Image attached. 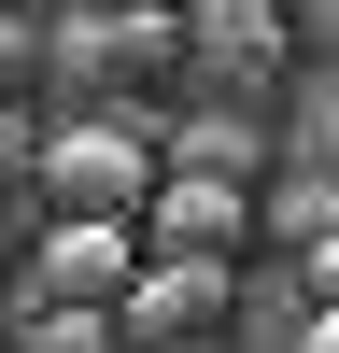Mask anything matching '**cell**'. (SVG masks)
<instances>
[{
	"instance_id": "ba28073f",
	"label": "cell",
	"mask_w": 339,
	"mask_h": 353,
	"mask_svg": "<svg viewBox=\"0 0 339 353\" xmlns=\"http://www.w3.org/2000/svg\"><path fill=\"white\" fill-rule=\"evenodd\" d=\"M28 353H113V311H43Z\"/></svg>"
},
{
	"instance_id": "4fadbf2b",
	"label": "cell",
	"mask_w": 339,
	"mask_h": 353,
	"mask_svg": "<svg viewBox=\"0 0 339 353\" xmlns=\"http://www.w3.org/2000/svg\"><path fill=\"white\" fill-rule=\"evenodd\" d=\"M28 156H43V141H28V128H14V113H0V170H28Z\"/></svg>"
},
{
	"instance_id": "277c9868",
	"label": "cell",
	"mask_w": 339,
	"mask_h": 353,
	"mask_svg": "<svg viewBox=\"0 0 339 353\" xmlns=\"http://www.w3.org/2000/svg\"><path fill=\"white\" fill-rule=\"evenodd\" d=\"M226 311V269H184V254H141V283L113 297V339H141V353H184L198 325Z\"/></svg>"
},
{
	"instance_id": "3957f363",
	"label": "cell",
	"mask_w": 339,
	"mask_h": 353,
	"mask_svg": "<svg viewBox=\"0 0 339 353\" xmlns=\"http://www.w3.org/2000/svg\"><path fill=\"white\" fill-rule=\"evenodd\" d=\"M127 283H141V241H127V226H85V212H56L43 269H28V311H113Z\"/></svg>"
},
{
	"instance_id": "30bf717a",
	"label": "cell",
	"mask_w": 339,
	"mask_h": 353,
	"mask_svg": "<svg viewBox=\"0 0 339 353\" xmlns=\"http://www.w3.org/2000/svg\"><path fill=\"white\" fill-rule=\"evenodd\" d=\"M28 57H43V43H28V14H14V0H0V85H14Z\"/></svg>"
},
{
	"instance_id": "5bb4252c",
	"label": "cell",
	"mask_w": 339,
	"mask_h": 353,
	"mask_svg": "<svg viewBox=\"0 0 339 353\" xmlns=\"http://www.w3.org/2000/svg\"><path fill=\"white\" fill-rule=\"evenodd\" d=\"M311 353H339V311H311Z\"/></svg>"
},
{
	"instance_id": "7c38bea8",
	"label": "cell",
	"mask_w": 339,
	"mask_h": 353,
	"mask_svg": "<svg viewBox=\"0 0 339 353\" xmlns=\"http://www.w3.org/2000/svg\"><path fill=\"white\" fill-rule=\"evenodd\" d=\"M311 283H325V311H339V226H325V241H311Z\"/></svg>"
},
{
	"instance_id": "8fae6325",
	"label": "cell",
	"mask_w": 339,
	"mask_h": 353,
	"mask_svg": "<svg viewBox=\"0 0 339 353\" xmlns=\"http://www.w3.org/2000/svg\"><path fill=\"white\" fill-rule=\"evenodd\" d=\"M282 14H297V28H311V43H325V57H339V0H282Z\"/></svg>"
},
{
	"instance_id": "8992f818",
	"label": "cell",
	"mask_w": 339,
	"mask_h": 353,
	"mask_svg": "<svg viewBox=\"0 0 339 353\" xmlns=\"http://www.w3.org/2000/svg\"><path fill=\"white\" fill-rule=\"evenodd\" d=\"M269 14H282V0H198V43H226V57H269Z\"/></svg>"
},
{
	"instance_id": "5b68a950",
	"label": "cell",
	"mask_w": 339,
	"mask_h": 353,
	"mask_svg": "<svg viewBox=\"0 0 339 353\" xmlns=\"http://www.w3.org/2000/svg\"><path fill=\"white\" fill-rule=\"evenodd\" d=\"M156 170H212V184H254V170H269V141H254L240 113H184V128L156 141Z\"/></svg>"
},
{
	"instance_id": "6da1fadb",
	"label": "cell",
	"mask_w": 339,
	"mask_h": 353,
	"mask_svg": "<svg viewBox=\"0 0 339 353\" xmlns=\"http://www.w3.org/2000/svg\"><path fill=\"white\" fill-rule=\"evenodd\" d=\"M28 170H43V198H56V212L127 226L141 198H156V128L99 99V113H71V128H43V156H28Z\"/></svg>"
},
{
	"instance_id": "9a60e30c",
	"label": "cell",
	"mask_w": 339,
	"mask_h": 353,
	"mask_svg": "<svg viewBox=\"0 0 339 353\" xmlns=\"http://www.w3.org/2000/svg\"><path fill=\"white\" fill-rule=\"evenodd\" d=\"M0 254H14V241H0Z\"/></svg>"
},
{
	"instance_id": "7a4b0ae2",
	"label": "cell",
	"mask_w": 339,
	"mask_h": 353,
	"mask_svg": "<svg viewBox=\"0 0 339 353\" xmlns=\"http://www.w3.org/2000/svg\"><path fill=\"white\" fill-rule=\"evenodd\" d=\"M127 241L141 254H184V269H226V254L254 241V198L212 184V170H156V198L127 212Z\"/></svg>"
},
{
	"instance_id": "9c48e42d",
	"label": "cell",
	"mask_w": 339,
	"mask_h": 353,
	"mask_svg": "<svg viewBox=\"0 0 339 353\" xmlns=\"http://www.w3.org/2000/svg\"><path fill=\"white\" fill-rule=\"evenodd\" d=\"M297 156L339 170V85H311V99H297Z\"/></svg>"
},
{
	"instance_id": "52a82bcc",
	"label": "cell",
	"mask_w": 339,
	"mask_h": 353,
	"mask_svg": "<svg viewBox=\"0 0 339 353\" xmlns=\"http://www.w3.org/2000/svg\"><path fill=\"white\" fill-rule=\"evenodd\" d=\"M269 226H282V241H325V226H339V170H311V184H282V198H269Z\"/></svg>"
}]
</instances>
